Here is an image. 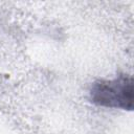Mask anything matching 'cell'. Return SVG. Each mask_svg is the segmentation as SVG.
Here are the masks:
<instances>
[{
    "label": "cell",
    "mask_w": 134,
    "mask_h": 134,
    "mask_svg": "<svg viewBox=\"0 0 134 134\" xmlns=\"http://www.w3.org/2000/svg\"><path fill=\"white\" fill-rule=\"evenodd\" d=\"M90 99L93 104L121 110L133 109L134 84L131 75L121 74L112 80H98L90 88Z\"/></svg>",
    "instance_id": "cell-1"
}]
</instances>
